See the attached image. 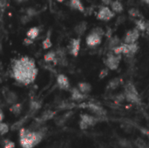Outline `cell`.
<instances>
[{
  "label": "cell",
  "mask_w": 149,
  "mask_h": 148,
  "mask_svg": "<svg viewBox=\"0 0 149 148\" xmlns=\"http://www.w3.org/2000/svg\"><path fill=\"white\" fill-rule=\"evenodd\" d=\"M52 43L51 40V31H49V33H47V36L45 38V40L42 42V46L44 49L47 50V49H50L52 47Z\"/></svg>",
  "instance_id": "603a6c76"
},
{
  "label": "cell",
  "mask_w": 149,
  "mask_h": 148,
  "mask_svg": "<svg viewBox=\"0 0 149 148\" xmlns=\"http://www.w3.org/2000/svg\"><path fill=\"white\" fill-rule=\"evenodd\" d=\"M86 107H87L92 113H93L95 115H97V117H100L101 118V117H104L107 114L106 110L102 106H99L97 104L89 103V104H87L86 106Z\"/></svg>",
  "instance_id": "30bf717a"
},
{
  "label": "cell",
  "mask_w": 149,
  "mask_h": 148,
  "mask_svg": "<svg viewBox=\"0 0 149 148\" xmlns=\"http://www.w3.org/2000/svg\"><path fill=\"white\" fill-rule=\"evenodd\" d=\"M26 14H27L28 16H30L31 17H35V16L38 14V11H37L35 9L30 7V8H28V9L26 10Z\"/></svg>",
  "instance_id": "f1b7e54d"
},
{
  "label": "cell",
  "mask_w": 149,
  "mask_h": 148,
  "mask_svg": "<svg viewBox=\"0 0 149 148\" xmlns=\"http://www.w3.org/2000/svg\"><path fill=\"white\" fill-rule=\"evenodd\" d=\"M128 13L131 17H141V11L137 9V8H131L129 10H128Z\"/></svg>",
  "instance_id": "484cf974"
},
{
  "label": "cell",
  "mask_w": 149,
  "mask_h": 148,
  "mask_svg": "<svg viewBox=\"0 0 149 148\" xmlns=\"http://www.w3.org/2000/svg\"><path fill=\"white\" fill-rule=\"evenodd\" d=\"M31 18H32V17H31L30 16H28L27 14H25V15H23V16L20 17V20H21L22 24H27V23H29V22L31 20Z\"/></svg>",
  "instance_id": "f546056e"
},
{
  "label": "cell",
  "mask_w": 149,
  "mask_h": 148,
  "mask_svg": "<svg viewBox=\"0 0 149 148\" xmlns=\"http://www.w3.org/2000/svg\"><path fill=\"white\" fill-rule=\"evenodd\" d=\"M105 35V31L100 27L93 28L86 38V44L89 47H95L100 44L102 41V37Z\"/></svg>",
  "instance_id": "3957f363"
},
{
  "label": "cell",
  "mask_w": 149,
  "mask_h": 148,
  "mask_svg": "<svg viewBox=\"0 0 149 148\" xmlns=\"http://www.w3.org/2000/svg\"><path fill=\"white\" fill-rule=\"evenodd\" d=\"M102 1V3H104V4H106V5H110L111 4V3L113 2V0H101Z\"/></svg>",
  "instance_id": "e575fe53"
},
{
  "label": "cell",
  "mask_w": 149,
  "mask_h": 148,
  "mask_svg": "<svg viewBox=\"0 0 149 148\" xmlns=\"http://www.w3.org/2000/svg\"><path fill=\"white\" fill-rule=\"evenodd\" d=\"M145 3H147V4H148L149 3V0H142Z\"/></svg>",
  "instance_id": "f35d334b"
},
{
  "label": "cell",
  "mask_w": 149,
  "mask_h": 148,
  "mask_svg": "<svg viewBox=\"0 0 149 148\" xmlns=\"http://www.w3.org/2000/svg\"><path fill=\"white\" fill-rule=\"evenodd\" d=\"M135 24H136V28L140 31H145L146 28H147V22H145L142 19L140 20H135Z\"/></svg>",
  "instance_id": "cb8c5ba5"
},
{
  "label": "cell",
  "mask_w": 149,
  "mask_h": 148,
  "mask_svg": "<svg viewBox=\"0 0 149 148\" xmlns=\"http://www.w3.org/2000/svg\"><path fill=\"white\" fill-rule=\"evenodd\" d=\"M10 111L12 113H14L15 115H18V114H20V113H21V111H22V105L21 104H13L12 106H11V107L10 108Z\"/></svg>",
  "instance_id": "d4e9b609"
},
{
  "label": "cell",
  "mask_w": 149,
  "mask_h": 148,
  "mask_svg": "<svg viewBox=\"0 0 149 148\" xmlns=\"http://www.w3.org/2000/svg\"><path fill=\"white\" fill-rule=\"evenodd\" d=\"M8 131H9V126H8V125H6L5 123L0 122V134H1V135H3V134H5L6 133H8Z\"/></svg>",
  "instance_id": "83f0119b"
},
{
  "label": "cell",
  "mask_w": 149,
  "mask_h": 148,
  "mask_svg": "<svg viewBox=\"0 0 149 148\" xmlns=\"http://www.w3.org/2000/svg\"><path fill=\"white\" fill-rule=\"evenodd\" d=\"M44 59L45 62L47 63H55V65L57 64V58H56V51H48L45 56H44Z\"/></svg>",
  "instance_id": "ffe728a7"
},
{
  "label": "cell",
  "mask_w": 149,
  "mask_h": 148,
  "mask_svg": "<svg viewBox=\"0 0 149 148\" xmlns=\"http://www.w3.org/2000/svg\"><path fill=\"white\" fill-rule=\"evenodd\" d=\"M70 7L72 9L79 10L80 12L85 11V7L80 0H70Z\"/></svg>",
  "instance_id": "2e32d148"
},
{
  "label": "cell",
  "mask_w": 149,
  "mask_h": 148,
  "mask_svg": "<svg viewBox=\"0 0 149 148\" xmlns=\"http://www.w3.org/2000/svg\"><path fill=\"white\" fill-rule=\"evenodd\" d=\"M100 119V117H95V116H92V115H89V114H82L80 116L79 127L82 130L86 129L89 126L96 125L99 122Z\"/></svg>",
  "instance_id": "8992f818"
},
{
  "label": "cell",
  "mask_w": 149,
  "mask_h": 148,
  "mask_svg": "<svg viewBox=\"0 0 149 148\" xmlns=\"http://www.w3.org/2000/svg\"><path fill=\"white\" fill-rule=\"evenodd\" d=\"M71 94H72V99L74 101H82L86 98V94L81 92L78 87L72 88L71 90Z\"/></svg>",
  "instance_id": "7c38bea8"
},
{
  "label": "cell",
  "mask_w": 149,
  "mask_h": 148,
  "mask_svg": "<svg viewBox=\"0 0 149 148\" xmlns=\"http://www.w3.org/2000/svg\"><path fill=\"white\" fill-rule=\"evenodd\" d=\"M54 115H55V113L54 112H52V111H45V113H43V114L41 115V117L39 119H38V123H41V122H45L46 120H49Z\"/></svg>",
  "instance_id": "d6986e66"
},
{
  "label": "cell",
  "mask_w": 149,
  "mask_h": 148,
  "mask_svg": "<svg viewBox=\"0 0 149 148\" xmlns=\"http://www.w3.org/2000/svg\"><path fill=\"white\" fill-rule=\"evenodd\" d=\"M108 75V68H106V69H103L100 71V79H104L106 78L107 76Z\"/></svg>",
  "instance_id": "1f68e13d"
},
{
  "label": "cell",
  "mask_w": 149,
  "mask_h": 148,
  "mask_svg": "<svg viewBox=\"0 0 149 148\" xmlns=\"http://www.w3.org/2000/svg\"><path fill=\"white\" fill-rule=\"evenodd\" d=\"M5 100L8 104H10V105H13L17 102V96L15 92H11V91H9L5 93Z\"/></svg>",
  "instance_id": "ac0fdd59"
},
{
  "label": "cell",
  "mask_w": 149,
  "mask_h": 148,
  "mask_svg": "<svg viewBox=\"0 0 149 148\" xmlns=\"http://www.w3.org/2000/svg\"><path fill=\"white\" fill-rule=\"evenodd\" d=\"M12 77L24 85L34 82L38 75L35 61L29 57H22L12 65Z\"/></svg>",
  "instance_id": "6da1fadb"
},
{
  "label": "cell",
  "mask_w": 149,
  "mask_h": 148,
  "mask_svg": "<svg viewBox=\"0 0 149 148\" xmlns=\"http://www.w3.org/2000/svg\"><path fill=\"white\" fill-rule=\"evenodd\" d=\"M111 9L114 13H121L124 10L123 4L120 0H114L111 3Z\"/></svg>",
  "instance_id": "9a60e30c"
},
{
  "label": "cell",
  "mask_w": 149,
  "mask_h": 148,
  "mask_svg": "<svg viewBox=\"0 0 149 148\" xmlns=\"http://www.w3.org/2000/svg\"><path fill=\"white\" fill-rule=\"evenodd\" d=\"M39 35V29L38 27H31L29 29V31L26 33L27 38L34 40L38 38V36Z\"/></svg>",
  "instance_id": "44dd1931"
},
{
  "label": "cell",
  "mask_w": 149,
  "mask_h": 148,
  "mask_svg": "<svg viewBox=\"0 0 149 148\" xmlns=\"http://www.w3.org/2000/svg\"><path fill=\"white\" fill-rule=\"evenodd\" d=\"M3 120V111L0 109V122H2Z\"/></svg>",
  "instance_id": "d590c367"
},
{
  "label": "cell",
  "mask_w": 149,
  "mask_h": 148,
  "mask_svg": "<svg viewBox=\"0 0 149 148\" xmlns=\"http://www.w3.org/2000/svg\"><path fill=\"white\" fill-rule=\"evenodd\" d=\"M120 40L118 37H113V38H110L109 39V42H108V48L113 51L116 46L120 45Z\"/></svg>",
  "instance_id": "7402d4cb"
},
{
  "label": "cell",
  "mask_w": 149,
  "mask_h": 148,
  "mask_svg": "<svg viewBox=\"0 0 149 148\" xmlns=\"http://www.w3.org/2000/svg\"><path fill=\"white\" fill-rule=\"evenodd\" d=\"M13 147H14V143L10 142V141H6V142H5L4 148H13Z\"/></svg>",
  "instance_id": "836d02e7"
},
{
  "label": "cell",
  "mask_w": 149,
  "mask_h": 148,
  "mask_svg": "<svg viewBox=\"0 0 149 148\" xmlns=\"http://www.w3.org/2000/svg\"><path fill=\"white\" fill-rule=\"evenodd\" d=\"M80 38H72L68 45V51L71 55L77 57L80 50Z\"/></svg>",
  "instance_id": "9c48e42d"
},
{
  "label": "cell",
  "mask_w": 149,
  "mask_h": 148,
  "mask_svg": "<svg viewBox=\"0 0 149 148\" xmlns=\"http://www.w3.org/2000/svg\"><path fill=\"white\" fill-rule=\"evenodd\" d=\"M41 107V104L38 101H31L30 105V109L31 112H36Z\"/></svg>",
  "instance_id": "4316f807"
},
{
  "label": "cell",
  "mask_w": 149,
  "mask_h": 148,
  "mask_svg": "<svg viewBox=\"0 0 149 148\" xmlns=\"http://www.w3.org/2000/svg\"><path fill=\"white\" fill-rule=\"evenodd\" d=\"M17 1V3H24V2H26V1H28V0H16Z\"/></svg>",
  "instance_id": "8d00e7d4"
},
{
  "label": "cell",
  "mask_w": 149,
  "mask_h": 148,
  "mask_svg": "<svg viewBox=\"0 0 149 148\" xmlns=\"http://www.w3.org/2000/svg\"><path fill=\"white\" fill-rule=\"evenodd\" d=\"M114 17V12L107 5L101 6L97 13V18L102 21H109Z\"/></svg>",
  "instance_id": "52a82bcc"
},
{
  "label": "cell",
  "mask_w": 149,
  "mask_h": 148,
  "mask_svg": "<svg viewBox=\"0 0 149 148\" xmlns=\"http://www.w3.org/2000/svg\"><path fill=\"white\" fill-rule=\"evenodd\" d=\"M146 31H148L149 32V22L147 23V28H146Z\"/></svg>",
  "instance_id": "74e56055"
},
{
  "label": "cell",
  "mask_w": 149,
  "mask_h": 148,
  "mask_svg": "<svg viewBox=\"0 0 149 148\" xmlns=\"http://www.w3.org/2000/svg\"><path fill=\"white\" fill-rule=\"evenodd\" d=\"M120 145L123 147H131V144L128 140H120Z\"/></svg>",
  "instance_id": "4dcf8cb0"
},
{
  "label": "cell",
  "mask_w": 149,
  "mask_h": 148,
  "mask_svg": "<svg viewBox=\"0 0 149 148\" xmlns=\"http://www.w3.org/2000/svg\"></svg>",
  "instance_id": "b9f144b4"
},
{
  "label": "cell",
  "mask_w": 149,
  "mask_h": 148,
  "mask_svg": "<svg viewBox=\"0 0 149 148\" xmlns=\"http://www.w3.org/2000/svg\"><path fill=\"white\" fill-rule=\"evenodd\" d=\"M78 88L81 92H83L85 94H87L92 91V85H91V84H89L87 82H80V83H79L78 84Z\"/></svg>",
  "instance_id": "e0dca14e"
},
{
  "label": "cell",
  "mask_w": 149,
  "mask_h": 148,
  "mask_svg": "<svg viewBox=\"0 0 149 148\" xmlns=\"http://www.w3.org/2000/svg\"><path fill=\"white\" fill-rule=\"evenodd\" d=\"M124 94H125L126 99L127 101L134 103V104H140L141 103V98H140L139 92H137V89L133 83L127 82L125 85Z\"/></svg>",
  "instance_id": "277c9868"
},
{
  "label": "cell",
  "mask_w": 149,
  "mask_h": 148,
  "mask_svg": "<svg viewBox=\"0 0 149 148\" xmlns=\"http://www.w3.org/2000/svg\"><path fill=\"white\" fill-rule=\"evenodd\" d=\"M123 83V79L121 78H114L113 79H111L108 83V85H107V89H110V90H115L117 89L120 85H122Z\"/></svg>",
  "instance_id": "5bb4252c"
},
{
  "label": "cell",
  "mask_w": 149,
  "mask_h": 148,
  "mask_svg": "<svg viewBox=\"0 0 149 148\" xmlns=\"http://www.w3.org/2000/svg\"><path fill=\"white\" fill-rule=\"evenodd\" d=\"M57 84H58V87L62 90H69V88H70L69 79L64 74H59L57 77Z\"/></svg>",
  "instance_id": "8fae6325"
},
{
  "label": "cell",
  "mask_w": 149,
  "mask_h": 148,
  "mask_svg": "<svg viewBox=\"0 0 149 148\" xmlns=\"http://www.w3.org/2000/svg\"><path fill=\"white\" fill-rule=\"evenodd\" d=\"M58 2H59V3H62V2H64L65 0H57Z\"/></svg>",
  "instance_id": "ab89813d"
},
{
  "label": "cell",
  "mask_w": 149,
  "mask_h": 148,
  "mask_svg": "<svg viewBox=\"0 0 149 148\" xmlns=\"http://www.w3.org/2000/svg\"><path fill=\"white\" fill-rule=\"evenodd\" d=\"M44 131L31 132L26 129H20V144L23 148H32L38 145L44 137Z\"/></svg>",
  "instance_id": "7a4b0ae2"
},
{
  "label": "cell",
  "mask_w": 149,
  "mask_h": 148,
  "mask_svg": "<svg viewBox=\"0 0 149 148\" xmlns=\"http://www.w3.org/2000/svg\"><path fill=\"white\" fill-rule=\"evenodd\" d=\"M139 38H140V31L137 28H134L126 33L125 38H124V43L125 44L136 43Z\"/></svg>",
  "instance_id": "ba28073f"
},
{
  "label": "cell",
  "mask_w": 149,
  "mask_h": 148,
  "mask_svg": "<svg viewBox=\"0 0 149 148\" xmlns=\"http://www.w3.org/2000/svg\"><path fill=\"white\" fill-rule=\"evenodd\" d=\"M121 60V55L114 54L113 52H109L105 60L107 67L112 71H115L119 68L120 62Z\"/></svg>",
  "instance_id": "5b68a950"
},
{
  "label": "cell",
  "mask_w": 149,
  "mask_h": 148,
  "mask_svg": "<svg viewBox=\"0 0 149 148\" xmlns=\"http://www.w3.org/2000/svg\"><path fill=\"white\" fill-rule=\"evenodd\" d=\"M32 43H33V40L31 39V38H26L24 39V45H30V44H31Z\"/></svg>",
  "instance_id": "d6a6232c"
},
{
  "label": "cell",
  "mask_w": 149,
  "mask_h": 148,
  "mask_svg": "<svg viewBox=\"0 0 149 148\" xmlns=\"http://www.w3.org/2000/svg\"><path fill=\"white\" fill-rule=\"evenodd\" d=\"M148 6H149V3H148Z\"/></svg>",
  "instance_id": "60d3db41"
},
{
  "label": "cell",
  "mask_w": 149,
  "mask_h": 148,
  "mask_svg": "<svg viewBox=\"0 0 149 148\" xmlns=\"http://www.w3.org/2000/svg\"><path fill=\"white\" fill-rule=\"evenodd\" d=\"M86 28H87V23L85 21H82L74 27V31L78 36H82L86 32Z\"/></svg>",
  "instance_id": "4fadbf2b"
}]
</instances>
